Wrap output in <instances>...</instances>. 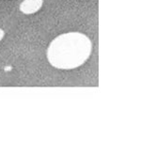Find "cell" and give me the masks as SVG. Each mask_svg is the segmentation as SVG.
<instances>
[{
  "instance_id": "obj_2",
  "label": "cell",
  "mask_w": 157,
  "mask_h": 157,
  "mask_svg": "<svg viewBox=\"0 0 157 157\" xmlns=\"http://www.w3.org/2000/svg\"><path fill=\"white\" fill-rule=\"evenodd\" d=\"M42 3V0H24L20 5V10L25 14H32L41 8Z\"/></svg>"
},
{
  "instance_id": "obj_3",
  "label": "cell",
  "mask_w": 157,
  "mask_h": 157,
  "mask_svg": "<svg viewBox=\"0 0 157 157\" xmlns=\"http://www.w3.org/2000/svg\"><path fill=\"white\" fill-rule=\"evenodd\" d=\"M3 37H4V31L0 28V40L3 39Z\"/></svg>"
},
{
  "instance_id": "obj_1",
  "label": "cell",
  "mask_w": 157,
  "mask_h": 157,
  "mask_svg": "<svg viewBox=\"0 0 157 157\" xmlns=\"http://www.w3.org/2000/svg\"><path fill=\"white\" fill-rule=\"evenodd\" d=\"M91 48V41L85 34L69 32L52 40L47 50V59L56 69L72 70L89 59Z\"/></svg>"
}]
</instances>
